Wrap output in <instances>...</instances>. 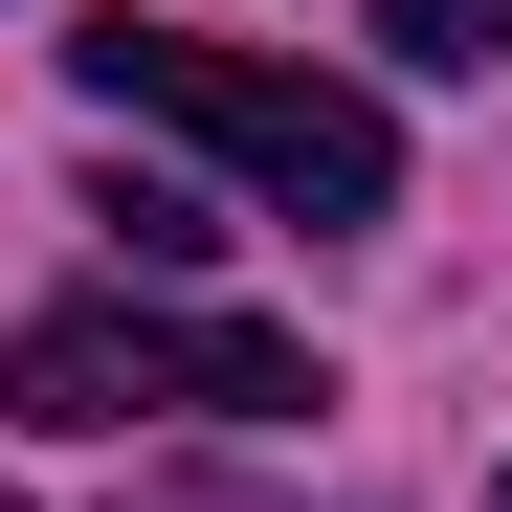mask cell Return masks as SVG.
Here are the masks:
<instances>
[{
    "label": "cell",
    "instance_id": "obj_1",
    "mask_svg": "<svg viewBox=\"0 0 512 512\" xmlns=\"http://www.w3.org/2000/svg\"><path fill=\"white\" fill-rule=\"evenodd\" d=\"M67 67H90V112H134V134H201L223 179L268 201V223H312V245L401 201V134H379V90H334V67L201 45V23H134V0H112V23L67 45Z\"/></svg>",
    "mask_w": 512,
    "mask_h": 512
},
{
    "label": "cell",
    "instance_id": "obj_6",
    "mask_svg": "<svg viewBox=\"0 0 512 512\" xmlns=\"http://www.w3.org/2000/svg\"><path fill=\"white\" fill-rule=\"evenodd\" d=\"M490 512H512V490H490Z\"/></svg>",
    "mask_w": 512,
    "mask_h": 512
},
{
    "label": "cell",
    "instance_id": "obj_2",
    "mask_svg": "<svg viewBox=\"0 0 512 512\" xmlns=\"http://www.w3.org/2000/svg\"><path fill=\"white\" fill-rule=\"evenodd\" d=\"M290 423L312 401V357L290 334H245V312H23L0 334V423H45V446H112V423Z\"/></svg>",
    "mask_w": 512,
    "mask_h": 512
},
{
    "label": "cell",
    "instance_id": "obj_5",
    "mask_svg": "<svg viewBox=\"0 0 512 512\" xmlns=\"http://www.w3.org/2000/svg\"><path fill=\"white\" fill-rule=\"evenodd\" d=\"M0 512H23V490H0Z\"/></svg>",
    "mask_w": 512,
    "mask_h": 512
},
{
    "label": "cell",
    "instance_id": "obj_4",
    "mask_svg": "<svg viewBox=\"0 0 512 512\" xmlns=\"http://www.w3.org/2000/svg\"><path fill=\"white\" fill-rule=\"evenodd\" d=\"M379 45H401V67H490V45H512V0H379Z\"/></svg>",
    "mask_w": 512,
    "mask_h": 512
},
{
    "label": "cell",
    "instance_id": "obj_3",
    "mask_svg": "<svg viewBox=\"0 0 512 512\" xmlns=\"http://www.w3.org/2000/svg\"><path fill=\"white\" fill-rule=\"evenodd\" d=\"M90 223L134 245V268H156V290H179V268H201V245H223V201H201V179H156V156H112V179H90Z\"/></svg>",
    "mask_w": 512,
    "mask_h": 512
}]
</instances>
